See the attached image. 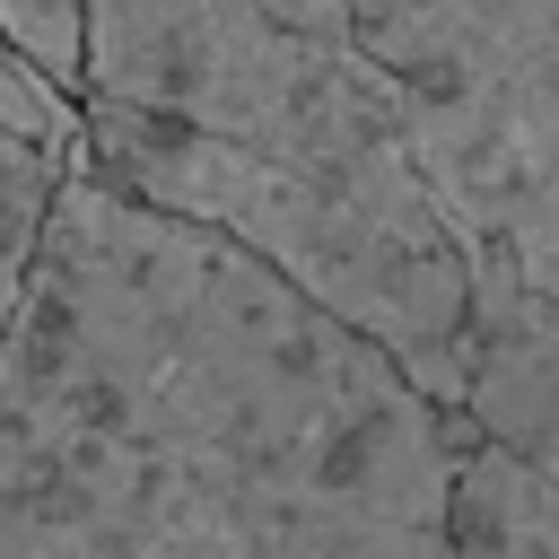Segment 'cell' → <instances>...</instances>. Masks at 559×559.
I'll return each instance as SVG.
<instances>
[{
    "mask_svg": "<svg viewBox=\"0 0 559 559\" xmlns=\"http://www.w3.org/2000/svg\"><path fill=\"white\" fill-rule=\"evenodd\" d=\"M472 306H463V393L454 411L515 445L559 489V288H542L498 236L463 245Z\"/></svg>",
    "mask_w": 559,
    "mask_h": 559,
    "instance_id": "obj_4",
    "label": "cell"
},
{
    "mask_svg": "<svg viewBox=\"0 0 559 559\" xmlns=\"http://www.w3.org/2000/svg\"><path fill=\"white\" fill-rule=\"evenodd\" d=\"M61 166H70V148L0 131V332H9V306H17V280H26V253H35V227L52 210Z\"/></svg>",
    "mask_w": 559,
    "mask_h": 559,
    "instance_id": "obj_6",
    "label": "cell"
},
{
    "mask_svg": "<svg viewBox=\"0 0 559 559\" xmlns=\"http://www.w3.org/2000/svg\"><path fill=\"white\" fill-rule=\"evenodd\" d=\"M445 402L210 218L61 166L0 332V559H454Z\"/></svg>",
    "mask_w": 559,
    "mask_h": 559,
    "instance_id": "obj_1",
    "label": "cell"
},
{
    "mask_svg": "<svg viewBox=\"0 0 559 559\" xmlns=\"http://www.w3.org/2000/svg\"><path fill=\"white\" fill-rule=\"evenodd\" d=\"M0 35L26 70H44L70 105H79V70H87V0H0Z\"/></svg>",
    "mask_w": 559,
    "mask_h": 559,
    "instance_id": "obj_7",
    "label": "cell"
},
{
    "mask_svg": "<svg viewBox=\"0 0 559 559\" xmlns=\"http://www.w3.org/2000/svg\"><path fill=\"white\" fill-rule=\"evenodd\" d=\"M445 445H454V480H445V542H454V559L559 550V489L515 445H498L463 411H445Z\"/></svg>",
    "mask_w": 559,
    "mask_h": 559,
    "instance_id": "obj_5",
    "label": "cell"
},
{
    "mask_svg": "<svg viewBox=\"0 0 559 559\" xmlns=\"http://www.w3.org/2000/svg\"><path fill=\"white\" fill-rule=\"evenodd\" d=\"M463 245L559 288V0H341Z\"/></svg>",
    "mask_w": 559,
    "mask_h": 559,
    "instance_id": "obj_3",
    "label": "cell"
},
{
    "mask_svg": "<svg viewBox=\"0 0 559 559\" xmlns=\"http://www.w3.org/2000/svg\"><path fill=\"white\" fill-rule=\"evenodd\" d=\"M0 131L44 140V148H70V157H79V105H70L44 70H26V61L9 52V35H0Z\"/></svg>",
    "mask_w": 559,
    "mask_h": 559,
    "instance_id": "obj_8",
    "label": "cell"
},
{
    "mask_svg": "<svg viewBox=\"0 0 559 559\" xmlns=\"http://www.w3.org/2000/svg\"><path fill=\"white\" fill-rule=\"evenodd\" d=\"M79 157L271 253L454 411L472 262L349 17H288L271 0H87Z\"/></svg>",
    "mask_w": 559,
    "mask_h": 559,
    "instance_id": "obj_2",
    "label": "cell"
}]
</instances>
